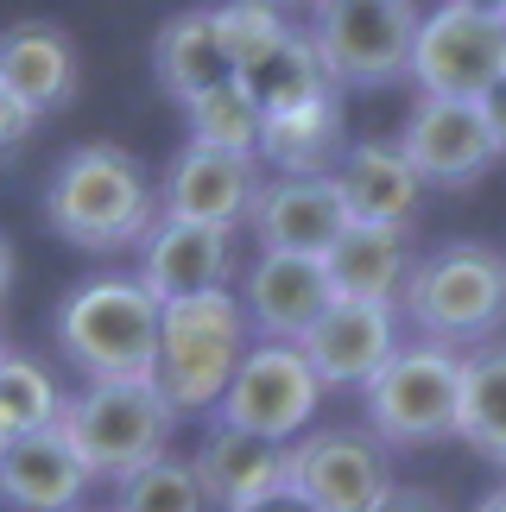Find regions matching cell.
Here are the masks:
<instances>
[{
    "mask_svg": "<svg viewBox=\"0 0 506 512\" xmlns=\"http://www.w3.org/2000/svg\"><path fill=\"white\" fill-rule=\"evenodd\" d=\"M45 222L83 253H121L152 234L159 190L146 184V165L133 152L89 140L57 159L51 184H45Z\"/></svg>",
    "mask_w": 506,
    "mask_h": 512,
    "instance_id": "obj_1",
    "label": "cell"
},
{
    "mask_svg": "<svg viewBox=\"0 0 506 512\" xmlns=\"http://www.w3.org/2000/svg\"><path fill=\"white\" fill-rule=\"evenodd\" d=\"M405 323L418 342L437 348H481L506 323V253L488 241H443L437 253L412 260L399 291Z\"/></svg>",
    "mask_w": 506,
    "mask_h": 512,
    "instance_id": "obj_2",
    "label": "cell"
},
{
    "mask_svg": "<svg viewBox=\"0 0 506 512\" xmlns=\"http://www.w3.org/2000/svg\"><path fill=\"white\" fill-rule=\"evenodd\" d=\"M57 348L83 380H152L159 361V298L133 272L83 279L57 304Z\"/></svg>",
    "mask_w": 506,
    "mask_h": 512,
    "instance_id": "obj_3",
    "label": "cell"
},
{
    "mask_svg": "<svg viewBox=\"0 0 506 512\" xmlns=\"http://www.w3.org/2000/svg\"><path fill=\"white\" fill-rule=\"evenodd\" d=\"M253 348L247 310L235 291H203V298L159 304V361H152V386L178 411H216L228 380H235L241 354Z\"/></svg>",
    "mask_w": 506,
    "mask_h": 512,
    "instance_id": "obj_4",
    "label": "cell"
},
{
    "mask_svg": "<svg viewBox=\"0 0 506 512\" xmlns=\"http://www.w3.org/2000/svg\"><path fill=\"white\" fill-rule=\"evenodd\" d=\"M57 430L76 449V462L89 468V481H127L133 468L165 456L178 411L165 405L152 380H89L76 399H64Z\"/></svg>",
    "mask_w": 506,
    "mask_h": 512,
    "instance_id": "obj_5",
    "label": "cell"
},
{
    "mask_svg": "<svg viewBox=\"0 0 506 512\" xmlns=\"http://www.w3.org/2000/svg\"><path fill=\"white\" fill-rule=\"evenodd\" d=\"M367 399V430L386 449H424L456 437L462 418V354L437 342H399L374 380L361 386Z\"/></svg>",
    "mask_w": 506,
    "mask_h": 512,
    "instance_id": "obj_6",
    "label": "cell"
},
{
    "mask_svg": "<svg viewBox=\"0 0 506 512\" xmlns=\"http://www.w3.org/2000/svg\"><path fill=\"white\" fill-rule=\"evenodd\" d=\"M304 32L336 89H380L412 70L418 7L412 0H336V7H310Z\"/></svg>",
    "mask_w": 506,
    "mask_h": 512,
    "instance_id": "obj_7",
    "label": "cell"
},
{
    "mask_svg": "<svg viewBox=\"0 0 506 512\" xmlns=\"http://www.w3.org/2000/svg\"><path fill=\"white\" fill-rule=\"evenodd\" d=\"M323 405V386L310 361L291 342H253L241 354L235 380H228L222 405H216V424L228 430H247V437H266V443H298L310 418Z\"/></svg>",
    "mask_w": 506,
    "mask_h": 512,
    "instance_id": "obj_8",
    "label": "cell"
},
{
    "mask_svg": "<svg viewBox=\"0 0 506 512\" xmlns=\"http://www.w3.org/2000/svg\"><path fill=\"white\" fill-rule=\"evenodd\" d=\"M285 487L317 512H374L393 494L386 443L374 430H310L285 443Z\"/></svg>",
    "mask_w": 506,
    "mask_h": 512,
    "instance_id": "obj_9",
    "label": "cell"
},
{
    "mask_svg": "<svg viewBox=\"0 0 506 512\" xmlns=\"http://www.w3.org/2000/svg\"><path fill=\"white\" fill-rule=\"evenodd\" d=\"M506 70V32L488 13H462V7H437L418 13V38H412V83L418 95H456V102H481L488 83Z\"/></svg>",
    "mask_w": 506,
    "mask_h": 512,
    "instance_id": "obj_10",
    "label": "cell"
},
{
    "mask_svg": "<svg viewBox=\"0 0 506 512\" xmlns=\"http://www.w3.org/2000/svg\"><path fill=\"white\" fill-rule=\"evenodd\" d=\"M393 146L405 152V165L424 177V190H469L475 177H488V165L500 159L481 108L456 102V95H418Z\"/></svg>",
    "mask_w": 506,
    "mask_h": 512,
    "instance_id": "obj_11",
    "label": "cell"
},
{
    "mask_svg": "<svg viewBox=\"0 0 506 512\" xmlns=\"http://www.w3.org/2000/svg\"><path fill=\"white\" fill-rule=\"evenodd\" d=\"M323 392H361L374 373L399 354V304H355L336 298L310 323V336L298 342Z\"/></svg>",
    "mask_w": 506,
    "mask_h": 512,
    "instance_id": "obj_12",
    "label": "cell"
},
{
    "mask_svg": "<svg viewBox=\"0 0 506 512\" xmlns=\"http://www.w3.org/2000/svg\"><path fill=\"white\" fill-rule=\"evenodd\" d=\"M253 190H260V159H247V152H216V146H184L178 159L165 165L159 215L235 234V222H247V209H253Z\"/></svg>",
    "mask_w": 506,
    "mask_h": 512,
    "instance_id": "obj_13",
    "label": "cell"
},
{
    "mask_svg": "<svg viewBox=\"0 0 506 512\" xmlns=\"http://www.w3.org/2000/svg\"><path fill=\"white\" fill-rule=\"evenodd\" d=\"M247 228L260 253H304V260H323L336 247V234L348 228V209L329 177H260L247 209Z\"/></svg>",
    "mask_w": 506,
    "mask_h": 512,
    "instance_id": "obj_14",
    "label": "cell"
},
{
    "mask_svg": "<svg viewBox=\"0 0 506 512\" xmlns=\"http://www.w3.org/2000/svg\"><path fill=\"white\" fill-rule=\"evenodd\" d=\"M329 304H336L329 272H323V260H304V253H260L241 272V310H247V329L260 342L298 348Z\"/></svg>",
    "mask_w": 506,
    "mask_h": 512,
    "instance_id": "obj_15",
    "label": "cell"
},
{
    "mask_svg": "<svg viewBox=\"0 0 506 512\" xmlns=\"http://www.w3.org/2000/svg\"><path fill=\"white\" fill-rule=\"evenodd\" d=\"M133 279H140L159 304L203 298V291H228V279H235V234L159 215L152 234L140 241V272H133Z\"/></svg>",
    "mask_w": 506,
    "mask_h": 512,
    "instance_id": "obj_16",
    "label": "cell"
},
{
    "mask_svg": "<svg viewBox=\"0 0 506 512\" xmlns=\"http://www.w3.org/2000/svg\"><path fill=\"white\" fill-rule=\"evenodd\" d=\"M329 184H336L348 222H367V228H412L424 209V177L405 165V152L393 140H348Z\"/></svg>",
    "mask_w": 506,
    "mask_h": 512,
    "instance_id": "obj_17",
    "label": "cell"
},
{
    "mask_svg": "<svg viewBox=\"0 0 506 512\" xmlns=\"http://www.w3.org/2000/svg\"><path fill=\"white\" fill-rule=\"evenodd\" d=\"M0 83H7L13 102L32 108L38 121L57 114V108H70L76 83H83L70 32L51 26V19H19V26H7L0 32Z\"/></svg>",
    "mask_w": 506,
    "mask_h": 512,
    "instance_id": "obj_18",
    "label": "cell"
},
{
    "mask_svg": "<svg viewBox=\"0 0 506 512\" xmlns=\"http://www.w3.org/2000/svg\"><path fill=\"white\" fill-rule=\"evenodd\" d=\"M89 500V468L76 462L64 430H32L0 449V506L13 512H83Z\"/></svg>",
    "mask_w": 506,
    "mask_h": 512,
    "instance_id": "obj_19",
    "label": "cell"
},
{
    "mask_svg": "<svg viewBox=\"0 0 506 512\" xmlns=\"http://www.w3.org/2000/svg\"><path fill=\"white\" fill-rule=\"evenodd\" d=\"M190 468H197L209 506H216V512H241V506H253V500H266V494L285 487V443H266V437H247V430L216 424L197 443Z\"/></svg>",
    "mask_w": 506,
    "mask_h": 512,
    "instance_id": "obj_20",
    "label": "cell"
},
{
    "mask_svg": "<svg viewBox=\"0 0 506 512\" xmlns=\"http://www.w3.org/2000/svg\"><path fill=\"white\" fill-rule=\"evenodd\" d=\"M329 291L355 304H399L405 272H412V228H367L348 222L336 234V247L323 253Z\"/></svg>",
    "mask_w": 506,
    "mask_h": 512,
    "instance_id": "obj_21",
    "label": "cell"
},
{
    "mask_svg": "<svg viewBox=\"0 0 506 512\" xmlns=\"http://www.w3.org/2000/svg\"><path fill=\"white\" fill-rule=\"evenodd\" d=\"M348 152V121H342V89L323 95L310 108H291V114H266L260 121V152L279 177H329L336 159Z\"/></svg>",
    "mask_w": 506,
    "mask_h": 512,
    "instance_id": "obj_22",
    "label": "cell"
},
{
    "mask_svg": "<svg viewBox=\"0 0 506 512\" xmlns=\"http://www.w3.org/2000/svg\"><path fill=\"white\" fill-rule=\"evenodd\" d=\"M152 70H159V89L171 102H197L216 83H235V64L222 51V32H216V7H190L178 19H165L159 45H152Z\"/></svg>",
    "mask_w": 506,
    "mask_h": 512,
    "instance_id": "obj_23",
    "label": "cell"
},
{
    "mask_svg": "<svg viewBox=\"0 0 506 512\" xmlns=\"http://www.w3.org/2000/svg\"><path fill=\"white\" fill-rule=\"evenodd\" d=\"M235 83L253 95L260 121H266V114H291V108H310V102H323V95H336L317 45H310V32H298V26H291L260 64H247Z\"/></svg>",
    "mask_w": 506,
    "mask_h": 512,
    "instance_id": "obj_24",
    "label": "cell"
},
{
    "mask_svg": "<svg viewBox=\"0 0 506 512\" xmlns=\"http://www.w3.org/2000/svg\"><path fill=\"white\" fill-rule=\"evenodd\" d=\"M456 437L475 449L481 462L506 468V342H481L462 354V418Z\"/></svg>",
    "mask_w": 506,
    "mask_h": 512,
    "instance_id": "obj_25",
    "label": "cell"
},
{
    "mask_svg": "<svg viewBox=\"0 0 506 512\" xmlns=\"http://www.w3.org/2000/svg\"><path fill=\"white\" fill-rule=\"evenodd\" d=\"M184 121H190V146H216V152H260V108L241 83H216L209 95L184 102Z\"/></svg>",
    "mask_w": 506,
    "mask_h": 512,
    "instance_id": "obj_26",
    "label": "cell"
},
{
    "mask_svg": "<svg viewBox=\"0 0 506 512\" xmlns=\"http://www.w3.org/2000/svg\"><path fill=\"white\" fill-rule=\"evenodd\" d=\"M57 411H64V392L38 361L26 354H7L0 361V437H32V430H51Z\"/></svg>",
    "mask_w": 506,
    "mask_h": 512,
    "instance_id": "obj_27",
    "label": "cell"
},
{
    "mask_svg": "<svg viewBox=\"0 0 506 512\" xmlns=\"http://www.w3.org/2000/svg\"><path fill=\"white\" fill-rule=\"evenodd\" d=\"M114 512H209L197 468L178 456H159L133 468L127 481H114Z\"/></svg>",
    "mask_w": 506,
    "mask_h": 512,
    "instance_id": "obj_28",
    "label": "cell"
},
{
    "mask_svg": "<svg viewBox=\"0 0 506 512\" xmlns=\"http://www.w3.org/2000/svg\"><path fill=\"white\" fill-rule=\"evenodd\" d=\"M216 32H222L228 64H235V76H241L247 64H260V57L291 32V19H285V7H272V0H222Z\"/></svg>",
    "mask_w": 506,
    "mask_h": 512,
    "instance_id": "obj_29",
    "label": "cell"
},
{
    "mask_svg": "<svg viewBox=\"0 0 506 512\" xmlns=\"http://www.w3.org/2000/svg\"><path fill=\"white\" fill-rule=\"evenodd\" d=\"M32 127H38V114H32V108H19V102H13V89L0 83V159H13V152L32 140Z\"/></svg>",
    "mask_w": 506,
    "mask_h": 512,
    "instance_id": "obj_30",
    "label": "cell"
},
{
    "mask_svg": "<svg viewBox=\"0 0 506 512\" xmlns=\"http://www.w3.org/2000/svg\"><path fill=\"white\" fill-rule=\"evenodd\" d=\"M374 512H456V506L443 500L437 487H399V481H393V494H386Z\"/></svg>",
    "mask_w": 506,
    "mask_h": 512,
    "instance_id": "obj_31",
    "label": "cell"
},
{
    "mask_svg": "<svg viewBox=\"0 0 506 512\" xmlns=\"http://www.w3.org/2000/svg\"><path fill=\"white\" fill-rule=\"evenodd\" d=\"M481 121H488V133H494V146L506 152V70L494 76V83H488V95H481Z\"/></svg>",
    "mask_w": 506,
    "mask_h": 512,
    "instance_id": "obj_32",
    "label": "cell"
},
{
    "mask_svg": "<svg viewBox=\"0 0 506 512\" xmlns=\"http://www.w3.org/2000/svg\"><path fill=\"white\" fill-rule=\"evenodd\" d=\"M241 512H317V506H304L291 487H279V494H266V500H253V506H241Z\"/></svg>",
    "mask_w": 506,
    "mask_h": 512,
    "instance_id": "obj_33",
    "label": "cell"
},
{
    "mask_svg": "<svg viewBox=\"0 0 506 512\" xmlns=\"http://www.w3.org/2000/svg\"><path fill=\"white\" fill-rule=\"evenodd\" d=\"M443 7H462V13H488V19H500V13H506V0H443Z\"/></svg>",
    "mask_w": 506,
    "mask_h": 512,
    "instance_id": "obj_34",
    "label": "cell"
},
{
    "mask_svg": "<svg viewBox=\"0 0 506 512\" xmlns=\"http://www.w3.org/2000/svg\"><path fill=\"white\" fill-rule=\"evenodd\" d=\"M475 512H506V481H500V487H488V494L475 500Z\"/></svg>",
    "mask_w": 506,
    "mask_h": 512,
    "instance_id": "obj_35",
    "label": "cell"
},
{
    "mask_svg": "<svg viewBox=\"0 0 506 512\" xmlns=\"http://www.w3.org/2000/svg\"><path fill=\"white\" fill-rule=\"evenodd\" d=\"M7 279H13V253H7V241H0V298H7Z\"/></svg>",
    "mask_w": 506,
    "mask_h": 512,
    "instance_id": "obj_36",
    "label": "cell"
},
{
    "mask_svg": "<svg viewBox=\"0 0 506 512\" xmlns=\"http://www.w3.org/2000/svg\"><path fill=\"white\" fill-rule=\"evenodd\" d=\"M310 7H336V0H310Z\"/></svg>",
    "mask_w": 506,
    "mask_h": 512,
    "instance_id": "obj_37",
    "label": "cell"
},
{
    "mask_svg": "<svg viewBox=\"0 0 506 512\" xmlns=\"http://www.w3.org/2000/svg\"><path fill=\"white\" fill-rule=\"evenodd\" d=\"M272 7H291V0H272Z\"/></svg>",
    "mask_w": 506,
    "mask_h": 512,
    "instance_id": "obj_38",
    "label": "cell"
},
{
    "mask_svg": "<svg viewBox=\"0 0 506 512\" xmlns=\"http://www.w3.org/2000/svg\"><path fill=\"white\" fill-rule=\"evenodd\" d=\"M500 32H506V13H500Z\"/></svg>",
    "mask_w": 506,
    "mask_h": 512,
    "instance_id": "obj_39",
    "label": "cell"
},
{
    "mask_svg": "<svg viewBox=\"0 0 506 512\" xmlns=\"http://www.w3.org/2000/svg\"><path fill=\"white\" fill-rule=\"evenodd\" d=\"M0 361H7V348H0Z\"/></svg>",
    "mask_w": 506,
    "mask_h": 512,
    "instance_id": "obj_40",
    "label": "cell"
},
{
    "mask_svg": "<svg viewBox=\"0 0 506 512\" xmlns=\"http://www.w3.org/2000/svg\"><path fill=\"white\" fill-rule=\"evenodd\" d=\"M0 449H7V437H0Z\"/></svg>",
    "mask_w": 506,
    "mask_h": 512,
    "instance_id": "obj_41",
    "label": "cell"
}]
</instances>
